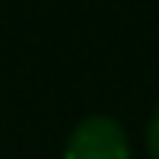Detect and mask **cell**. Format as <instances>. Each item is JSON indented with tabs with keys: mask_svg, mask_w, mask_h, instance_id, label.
Returning a JSON list of instances; mask_svg holds the SVG:
<instances>
[{
	"mask_svg": "<svg viewBox=\"0 0 159 159\" xmlns=\"http://www.w3.org/2000/svg\"><path fill=\"white\" fill-rule=\"evenodd\" d=\"M65 159H130V144L121 124L106 115H91L71 133Z\"/></svg>",
	"mask_w": 159,
	"mask_h": 159,
	"instance_id": "cell-1",
	"label": "cell"
},
{
	"mask_svg": "<svg viewBox=\"0 0 159 159\" xmlns=\"http://www.w3.org/2000/svg\"><path fill=\"white\" fill-rule=\"evenodd\" d=\"M148 150L153 159H159V106H156L153 118H150V127H148Z\"/></svg>",
	"mask_w": 159,
	"mask_h": 159,
	"instance_id": "cell-2",
	"label": "cell"
}]
</instances>
